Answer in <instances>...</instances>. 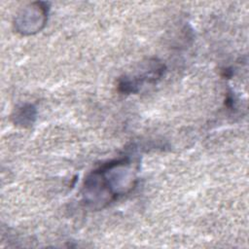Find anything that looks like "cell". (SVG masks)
Returning <instances> with one entry per match:
<instances>
[{"instance_id": "obj_2", "label": "cell", "mask_w": 249, "mask_h": 249, "mask_svg": "<svg viewBox=\"0 0 249 249\" xmlns=\"http://www.w3.org/2000/svg\"><path fill=\"white\" fill-rule=\"evenodd\" d=\"M36 118V109L31 104H25L21 106L16 113L14 119L15 124L22 126L32 125Z\"/></svg>"}, {"instance_id": "obj_1", "label": "cell", "mask_w": 249, "mask_h": 249, "mask_svg": "<svg viewBox=\"0 0 249 249\" xmlns=\"http://www.w3.org/2000/svg\"><path fill=\"white\" fill-rule=\"evenodd\" d=\"M165 71V66L160 61L153 58L148 61L146 70L140 75L134 77L124 76L120 78L118 83V89L122 93H136L144 83H156L161 78Z\"/></svg>"}]
</instances>
